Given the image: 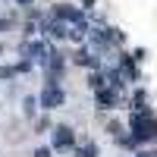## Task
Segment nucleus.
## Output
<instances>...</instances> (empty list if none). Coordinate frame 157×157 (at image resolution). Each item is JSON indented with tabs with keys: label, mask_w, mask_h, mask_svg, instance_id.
I'll list each match as a JSON object with an SVG mask.
<instances>
[{
	"label": "nucleus",
	"mask_w": 157,
	"mask_h": 157,
	"mask_svg": "<svg viewBox=\"0 0 157 157\" xmlns=\"http://www.w3.org/2000/svg\"><path fill=\"white\" fill-rule=\"evenodd\" d=\"M132 132H135V138H154L157 135V120L154 116H148V113H138L135 120H132Z\"/></svg>",
	"instance_id": "1"
},
{
	"label": "nucleus",
	"mask_w": 157,
	"mask_h": 157,
	"mask_svg": "<svg viewBox=\"0 0 157 157\" xmlns=\"http://www.w3.org/2000/svg\"><path fill=\"white\" fill-rule=\"evenodd\" d=\"M41 104L50 110V107H57V104H63V91L57 88V85H47L44 88V94H41Z\"/></svg>",
	"instance_id": "2"
},
{
	"label": "nucleus",
	"mask_w": 157,
	"mask_h": 157,
	"mask_svg": "<svg viewBox=\"0 0 157 157\" xmlns=\"http://www.w3.org/2000/svg\"><path fill=\"white\" fill-rule=\"evenodd\" d=\"M54 145H57V148H69V145H72V129L60 126L57 132H54Z\"/></svg>",
	"instance_id": "3"
},
{
	"label": "nucleus",
	"mask_w": 157,
	"mask_h": 157,
	"mask_svg": "<svg viewBox=\"0 0 157 157\" xmlns=\"http://www.w3.org/2000/svg\"><path fill=\"white\" fill-rule=\"evenodd\" d=\"M57 16H63V19H82V16H78L72 6H66V3H60V6H57Z\"/></svg>",
	"instance_id": "4"
},
{
	"label": "nucleus",
	"mask_w": 157,
	"mask_h": 157,
	"mask_svg": "<svg viewBox=\"0 0 157 157\" xmlns=\"http://www.w3.org/2000/svg\"><path fill=\"white\" fill-rule=\"evenodd\" d=\"M78 157H94V145H85L82 151H78Z\"/></svg>",
	"instance_id": "5"
},
{
	"label": "nucleus",
	"mask_w": 157,
	"mask_h": 157,
	"mask_svg": "<svg viewBox=\"0 0 157 157\" xmlns=\"http://www.w3.org/2000/svg\"><path fill=\"white\" fill-rule=\"evenodd\" d=\"M35 157H50V151H47V148H38V151H35Z\"/></svg>",
	"instance_id": "6"
},
{
	"label": "nucleus",
	"mask_w": 157,
	"mask_h": 157,
	"mask_svg": "<svg viewBox=\"0 0 157 157\" xmlns=\"http://www.w3.org/2000/svg\"><path fill=\"white\" fill-rule=\"evenodd\" d=\"M16 3H32V0H16Z\"/></svg>",
	"instance_id": "7"
}]
</instances>
